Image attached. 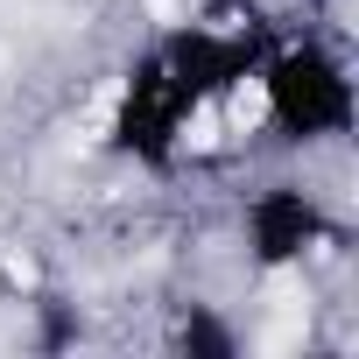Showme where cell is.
Wrapping results in <instances>:
<instances>
[{
    "label": "cell",
    "instance_id": "cell-1",
    "mask_svg": "<svg viewBox=\"0 0 359 359\" xmlns=\"http://www.w3.org/2000/svg\"><path fill=\"white\" fill-rule=\"evenodd\" d=\"M261 120H268V92H261V85H240L233 106H226V127H233V134H254Z\"/></svg>",
    "mask_w": 359,
    "mask_h": 359
}]
</instances>
